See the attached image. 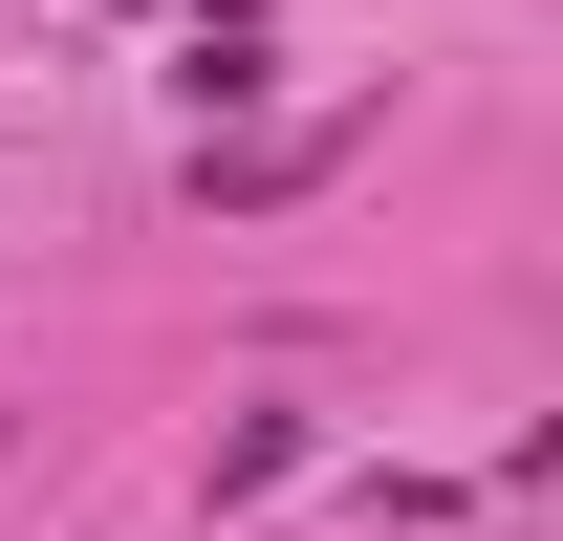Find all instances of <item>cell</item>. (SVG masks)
I'll return each instance as SVG.
<instances>
[{"label": "cell", "mask_w": 563, "mask_h": 541, "mask_svg": "<svg viewBox=\"0 0 563 541\" xmlns=\"http://www.w3.org/2000/svg\"><path fill=\"white\" fill-rule=\"evenodd\" d=\"M325 152H347V131H239V152H196V217H282Z\"/></svg>", "instance_id": "obj_1"}]
</instances>
